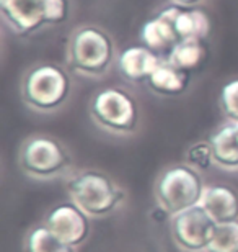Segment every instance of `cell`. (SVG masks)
I'll use <instances>...</instances> for the list:
<instances>
[{
	"label": "cell",
	"instance_id": "obj_14",
	"mask_svg": "<svg viewBox=\"0 0 238 252\" xmlns=\"http://www.w3.org/2000/svg\"><path fill=\"white\" fill-rule=\"evenodd\" d=\"M214 154V164L225 170H238V123H225L207 139Z\"/></svg>",
	"mask_w": 238,
	"mask_h": 252
},
{
	"label": "cell",
	"instance_id": "obj_4",
	"mask_svg": "<svg viewBox=\"0 0 238 252\" xmlns=\"http://www.w3.org/2000/svg\"><path fill=\"white\" fill-rule=\"evenodd\" d=\"M207 185L199 170L189 164H173L155 180L154 196L166 216H173L201 203Z\"/></svg>",
	"mask_w": 238,
	"mask_h": 252
},
{
	"label": "cell",
	"instance_id": "obj_19",
	"mask_svg": "<svg viewBox=\"0 0 238 252\" xmlns=\"http://www.w3.org/2000/svg\"><path fill=\"white\" fill-rule=\"evenodd\" d=\"M186 164H189L199 172L209 170L214 165V154H212L209 141H199V143L192 144L186 151Z\"/></svg>",
	"mask_w": 238,
	"mask_h": 252
},
{
	"label": "cell",
	"instance_id": "obj_18",
	"mask_svg": "<svg viewBox=\"0 0 238 252\" xmlns=\"http://www.w3.org/2000/svg\"><path fill=\"white\" fill-rule=\"evenodd\" d=\"M206 252H238V220L217 224Z\"/></svg>",
	"mask_w": 238,
	"mask_h": 252
},
{
	"label": "cell",
	"instance_id": "obj_21",
	"mask_svg": "<svg viewBox=\"0 0 238 252\" xmlns=\"http://www.w3.org/2000/svg\"><path fill=\"white\" fill-rule=\"evenodd\" d=\"M173 2L178 5H185V7H194V5L201 3L202 0H173Z\"/></svg>",
	"mask_w": 238,
	"mask_h": 252
},
{
	"label": "cell",
	"instance_id": "obj_1",
	"mask_svg": "<svg viewBox=\"0 0 238 252\" xmlns=\"http://www.w3.org/2000/svg\"><path fill=\"white\" fill-rule=\"evenodd\" d=\"M116 61L113 38L92 25L75 28L67 44V64L75 74L100 79Z\"/></svg>",
	"mask_w": 238,
	"mask_h": 252
},
{
	"label": "cell",
	"instance_id": "obj_2",
	"mask_svg": "<svg viewBox=\"0 0 238 252\" xmlns=\"http://www.w3.org/2000/svg\"><path fill=\"white\" fill-rule=\"evenodd\" d=\"M69 200L90 218H106L126 200V191L108 174L100 170H82L70 175L65 185Z\"/></svg>",
	"mask_w": 238,
	"mask_h": 252
},
{
	"label": "cell",
	"instance_id": "obj_11",
	"mask_svg": "<svg viewBox=\"0 0 238 252\" xmlns=\"http://www.w3.org/2000/svg\"><path fill=\"white\" fill-rule=\"evenodd\" d=\"M160 63V54L152 51L150 48L144 46V44L126 48L118 56L119 74L128 82L132 84H147V80L155 72Z\"/></svg>",
	"mask_w": 238,
	"mask_h": 252
},
{
	"label": "cell",
	"instance_id": "obj_13",
	"mask_svg": "<svg viewBox=\"0 0 238 252\" xmlns=\"http://www.w3.org/2000/svg\"><path fill=\"white\" fill-rule=\"evenodd\" d=\"M211 17L199 8L175 3V30L180 41H206L211 34Z\"/></svg>",
	"mask_w": 238,
	"mask_h": 252
},
{
	"label": "cell",
	"instance_id": "obj_7",
	"mask_svg": "<svg viewBox=\"0 0 238 252\" xmlns=\"http://www.w3.org/2000/svg\"><path fill=\"white\" fill-rule=\"evenodd\" d=\"M90 117L108 133L132 134L139 125V105L128 90L105 87L93 95Z\"/></svg>",
	"mask_w": 238,
	"mask_h": 252
},
{
	"label": "cell",
	"instance_id": "obj_8",
	"mask_svg": "<svg viewBox=\"0 0 238 252\" xmlns=\"http://www.w3.org/2000/svg\"><path fill=\"white\" fill-rule=\"evenodd\" d=\"M215 228L217 223L201 205L173 216L170 221L171 238L185 252H206Z\"/></svg>",
	"mask_w": 238,
	"mask_h": 252
},
{
	"label": "cell",
	"instance_id": "obj_10",
	"mask_svg": "<svg viewBox=\"0 0 238 252\" xmlns=\"http://www.w3.org/2000/svg\"><path fill=\"white\" fill-rule=\"evenodd\" d=\"M142 44L157 54H166L180 43L175 30V3L161 8L159 13L149 18L140 28Z\"/></svg>",
	"mask_w": 238,
	"mask_h": 252
},
{
	"label": "cell",
	"instance_id": "obj_3",
	"mask_svg": "<svg viewBox=\"0 0 238 252\" xmlns=\"http://www.w3.org/2000/svg\"><path fill=\"white\" fill-rule=\"evenodd\" d=\"M22 98L38 113H54L64 107L72 90L69 72L54 63H39L22 79Z\"/></svg>",
	"mask_w": 238,
	"mask_h": 252
},
{
	"label": "cell",
	"instance_id": "obj_12",
	"mask_svg": "<svg viewBox=\"0 0 238 252\" xmlns=\"http://www.w3.org/2000/svg\"><path fill=\"white\" fill-rule=\"evenodd\" d=\"M199 205L217 224L238 220V193L229 185H207Z\"/></svg>",
	"mask_w": 238,
	"mask_h": 252
},
{
	"label": "cell",
	"instance_id": "obj_16",
	"mask_svg": "<svg viewBox=\"0 0 238 252\" xmlns=\"http://www.w3.org/2000/svg\"><path fill=\"white\" fill-rule=\"evenodd\" d=\"M209 51L204 41H180L166 56V61L183 72H194L207 61Z\"/></svg>",
	"mask_w": 238,
	"mask_h": 252
},
{
	"label": "cell",
	"instance_id": "obj_5",
	"mask_svg": "<svg viewBox=\"0 0 238 252\" xmlns=\"http://www.w3.org/2000/svg\"><path fill=\"white\" fill-rule=\"evenodd\" d=\"M69 0H0L5 25L18 36H31L69 18Z\"/></svg>",
	"mask_w": 238,
	"mask_h": 252
},
{
	"label": "cell",
	"instance_id": "obj_20",
	"mask_svg": "<svg viewBox=\"0 0 238 252\" xmlns=\"http://www.w3.org/2000/svg\"><path fill=\"white\" fill-rule=\"evenodd\" d=\"M220 110L229 122L238 123V79L230 80L222 87Z\"/></svg>",
	"mask_w": 238,
	"mask_h": 252
},
{
	"label": "cell",
	"instance_id": "obj_9",
	"mask_svg": "<svg viewBox=\"0 0 238 252\" xmlns=\"http://www.w3.org/2000/svg\"><path fill=\"white\" fill-rule=\"evenodd\" d=\"M44 224L74 249L83 244L92 231V218L70 200L53 206L44 216Z\"/></svg>",
	"mask_w": 238,
	"mask_h": 252
},
{
	"label": "cell",
	"instance_id": "obj_6",
	"mask_svg": "<svg viewBox=\"0 0 238 252\" xmlns=\"http://www.w3.org/2000/svg\"><path fill=\"white\" fill-rule=\"evenodd\" d=\"M18 165L22 172L33 180H54L69 172L72 158L59 139L34 134L20 146Z\"/></svg>",
	"mask_w": 238,
	"mask_h": 252
},
{
	"label": "cell",
	"instance_id": "obj_15",
	"mask_svg": "<svg viewBox=\"0 0 238 252\" xmlns=\"http://www.w3.org/2000/svg\"><path fill=\"white\" fill-rule=\"evenodd\" d=\"M147 85L154 94L161 97H178L185 94L189 85V74L171 65L168 61H161L155 72L147 80Z\"/></svg>",
	"mask_w": 238,
	"mask_h": 252
},
{
	"label": "cell",
	"instance_id": "obj_17",
	"mask_svg": "<svg viewBox=\"0 0 238 252\" xmlns=\"http://www.w3.org/2000/svg\"><path fill=\"white\" fill-rule=\"evenodd\" d=\"M25 252H74V248L64 244L44 223L33 226L25 236Z\"/></svg>",
	"mask_w": 238,
	"mask_h": 252
}]
</instances>
